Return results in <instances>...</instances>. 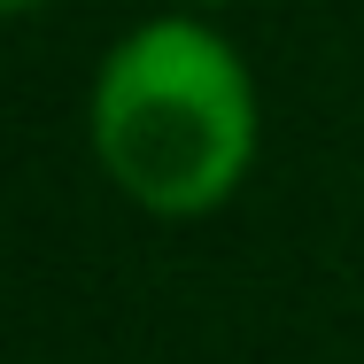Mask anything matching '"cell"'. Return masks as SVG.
Returning <instances> with one entry per match:
<instances>
[{
	"instance_id": "6da1fadb",
	"label": "cell",
	"mask_w": 364,
	"mask_h": 364,
	"mask_svg": "<svg viewBox=\"0 0 364 364\" xmlns=\"http://www.w3.org/2000/svg\"><path fill=\"white\" fill-rule=\"evenodd\" d=\"M93 147L132 202L163 218L210 210L248 171V147H256V101H248L232 47L210 39L202 23L132 31L101 63Z\"/></svg>"
},
{
	"instance_id": "7a4b0ae2",
	"label": "cell",
	"mask_w": 364,
	"mask_h": 364,
	"mask_svg": "<svg viewBox=\"0 0 364 364\" xmlns=\"http://www.w3.org/2000/svg\"><path fill=\"white\" fill-rule=\"evenodd\" d=\"M8 8H39V0H8Z\"/></svg>"
}]
</instances>
